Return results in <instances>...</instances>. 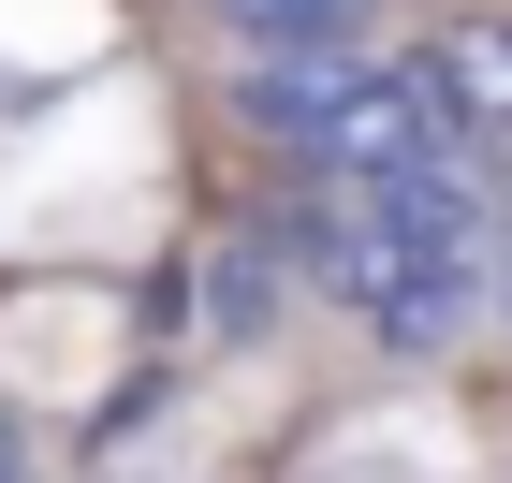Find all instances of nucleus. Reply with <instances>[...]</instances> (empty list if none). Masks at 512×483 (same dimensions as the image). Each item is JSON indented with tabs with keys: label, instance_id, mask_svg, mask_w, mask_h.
Instances as JSON below:
<instances>
[{
	"label": "nucleus",
	"instance_id": "obj_2",
	"mask_svg": "<svg viewBox=\"0 0 512 483\" xmlns=\"http://www.w3.org/2000/svg\"><path fill=\"white\" fill-rule=\"evenodd\" d=\"M366 15H381V0H205V30L235 44V74H264V59H337V44H366Z\"/></svg>",
	"mask_w": 512,
	"mask_h": 483
},
{
	"label": "nucleus",
	"instance_id": "obj_5",
	"mask_svg": "<svg viewBox=\"0 0 512 483\" xmlns=\"http://www.w3.org/2000/svg\"><path fill=\"white\" fill-rule=\"evenodd\" d=\"M498 322H512V293H498Z\"/></svg>",
	"mask_w": 512,
	"mask_h": 483
},
{
	"label": "nucleus",
	"instance_id": "obj_3",
	"mask_svg": "<svg viewBox=\"0 0 512 483\" xmlns=\"http://www.w3.org/2000/svg\"><path fill=\"white\" fill-rule=\"evenodd\" d=\"M293 279H308V264H293V235H278V205H264V220L205 264V322H220V337H264V322L293 308Z\"/></svg>",
	"mask_w": 512,
	"mask_h": 483
},
{
	"label": "nucleus",
	"instance_id": "obj_1",
	"mask_svg": "<svg viewBox=\"0 0 512 483\" xmlns=\"http://www.w3.org/2000/svg\"><path fill=\"white\" fill-rule=\"evenodd\" d=\"M410 59H425V88H439V118H454V147H483V161L512 176V15H454V30H425Z\"/></svg>",
	"mask_w": 512,
	"mask_h": 483
},
{
	"label": "nucleus",
	"instance_id": "obj_4",
	"mask_svg": "<svg viewBox=\"0 0 512 483\" xmlns=\"http://www.w3.org/2000/svg\"><path fill=\"white\" fill-rule=\"evenodd\" d=\"M0 483H30V440H15V410H0Z\"/></svg>",
	"mask_w": 512,
	"mask_h": 483
}]
</instances>
